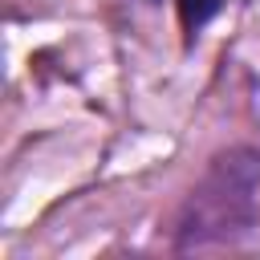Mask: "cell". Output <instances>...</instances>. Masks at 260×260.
<instances>
[{
	"label": "cell",
	"instance_id": "cell-1",
	"mask_svg": "<svg viewBox=\"0 0 260 260\" xmlns=\"http://www.w3.org/2000/svg\"><path fill=\"white\" fill-rule=\"evenodd\" d=\"M223 8V0H179V12H183V24L195 32V28H203L215 12Z\"/></svg>",
	"mask_w": 260,
	"mask_h": 260
}]
</instances>
